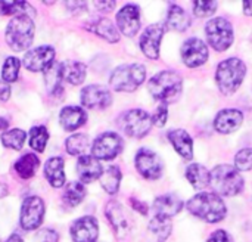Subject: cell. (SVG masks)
Instances as JSON below:
<instances>
[{
    "label": "cell",
    "instance_id": "cell-1",
    "mask_svg": "<svg viewBox=\"0 0 252 242\" xmlns=\"http://www.w3.org/2000/svg\"><path fill=\"white\" fill-rule=\"evenodd\" d=\"M188 208L193 216L208 223H217L226 216V206L223 200L213 192H201L195 195L189 200Z\"/></svg>",
    "mask_w": 252,
    "mask_h": 242
},
{
    "label": "cell",
    "instance_id": "cell-2",
    "mask_svg": "<svg viewBox=\"0 0 252 242\" xmlns=\"http://www.w3.org/2000/svg\"><path fill=\"white\" fill-rule=\"evenodd\" d=\"M182 77L176 71H161L149 80L148 89L162 104L174 102L182 93Z\"/></svg>",
    "mask_w": 252,
    "mask_h": 242
},
{
    "label": "cell",
    "instance_id": "cell-3",
    "mask_svg": "<svg viewBox=\"0 0 252 242\" xmlns=\"http://www.w3.org/2000/svg\"><path fill=\"white\" fill-rule=\"evenodd\" d=\"M245 74H247L245 64L238 58H230L220 62V65L217 67L216 81L219 89L224 95H232L242 84Z\"/></svg>",
    "mask_w": 252,
    "mask_h": 242
},
{
    "label": "cell",
    "instance_id": "cell-4",
    "mask_svg": "<svg viewBox=\"0 0 252 242\" xmlns=\"http://www.w3.org/2000/svg\"><path fill=\"white\" fill-rule=\"evenodd\" d=\"M34 38V21L28 15L13 16L6 28V41L15 52L27 50Z\"/></svg>",
    "mask_w": 252,
    "mask_h": 242
},
{
    "label": "cell",
    "instance_id": "cell-5",
    "mask_svg": "<svg viewBox=\"0 0 252 242\" xmlns=\"http://www.w3.org/2000/svg\"><path fill=\"white\" fill-rule=\"evenodd\" d=\"M211 185L217 195L223 197H235L244 191V179L241 173L227 164L217 166L211 172Z\"/></svg>",
    "mask_w": 252,
    "mask_h": 242
},
{
    "label": "cell",
    "instance_id": "cell-6",
    "mask_svg": "<svg viewBox=\"0 0 252 242\" xmlns=\"http://www.w3.org/2000/svg\"><path fill=\"white\" fill-rule=\"evenodd\" d=\"M146 77V68L142 64H127L118 67L109 78V84L117 92L136 90Z\"/></svg>",
    "mask_w": 252,
    "mask_h": 242
},
{
    "label": "cell",
    "instance_id": "cell-7",
    "mask_svg": "<svg viewBox=\"0 0 252 242\" xmlns=\"http://www.w3.org/2000/svg\"><path fill=\"white\" fill-rule=\"evenodd\" d=\"M205 35L208 43L219 52L227 50L233 43L232 24L224 18H214L208 21L205 27Z\"/></svg>",
    "mask_w": 252,
    "mask_h": 242
},
{
    "label": "cell",
    "instance_id": "cell-8",
    "mask_svg": "<svg viewBox=\"0 0 252 242\" xmlns=\"http://www.w3.org/2000/svg\"><path fill=\"white\" fill-rule=\"evenodd\" d=\"M120 129L130 138H143L152 127V118L143 109H130L120 117Z\"/></svg>",
    "mask_w": 252,
    "mask_h": 242
},
{
    "label": "cell",
    "instance_id": "cell-9",
    "mask_svg": "<svg viewBox=\"0 0 252 242\" xmlns=\"http://www.w3.org/2000/svg\"><path fill=\"white\" fill-rule=\"evenodd\" d=\"M44 203L38 197H27L21 207V226L25 231H35L44 219Z\"/></svg>",
    "mask_w": 252,
    "mask_h": 242
},
{
    "label": "cell",
    "instance_id": "cell-10",
    "mask_svg": "<svg viewBox=\"0 0 252 242\" xmlns=\"http://www.w3.org/2000/svg\"><path fill=\"white\" fill-rule=\"evenodd\" d=\"M123 149V139L120 135L106 132L102 133L92 145V154L96 160H112Z\"/></svg>",
    "mask_w": 252,
    "mask_h": 242
},
{
    "label": "cell",
    "instance_id": "cell-11",
    "mask_svg": "<svg viewBox=\"0 0 252 242\" xmlns=\"http://www.w3.org/2000/svg\"><path fill=\"white\" fill-rule=\"evenodd\" d=\"M136 169L148 180H157L162 176L164 163L155 152L149 149H140L136 155Z\"/></svg>",
    "mask_w": 252,
    "mask_h": 242
},
{
    "label": "cell",
    "instance_id": "cell-12",
    "mask_svg": "<svg viewBox=\"0 0 252 242\" xmlns=\"http://www.w3.org/2000/svg\"><path fill=\"white\" fill-rule=\"evenodd\" d=\"M182 59L189 68L201 67L208 59V47L201 38H188L182 46Z\"/></svg>",
    "mask_w": 252,
    "mask_h": 242
},
{
    "label": "cell",
    "instance_id": "cell-13",
    "mask_svg": "<svg viewBox=\"0 0 252 242\" xmlns=\"http://www.w3.org/2000/svg\"><path fill=\"white\" fill-rule=\"evenodd\" d=\"M81 104L89 109H105L111 105L112 96L111 92L100 84L86 86L81 90Z\"/></svg>",
    "mask_w": 252,
    "mask_h": 242
},
{
    "label": "cell",
    "instance_id": "cell-14",
    "mask_svg": "<svg viewBox=\"0 0 252 242\" xmlns=\"http://www.w3.org/2000/svg\"><path fill=\"white\" fill-rule=\"evenodd\" d=\"M55 59V49L52 46H40L25 53L24 65L30 71H46Z\"/></svg>",
    "mask_w": 252,
    "mask_h": 242
},
{
    "label": "cell",
    "instance_id": "cell-15",
    "mask_svg": "<svg viewBox=\"0 0 252 242\" xmlns=\"http://www.w3.org/2000/svg\"><path fill=\"white\" fill-rule=\"evenodd\" d=\"M105 214L118 238H124L130 232V219L120 203L109 201L105 207Z\"/></svg>",
    "mask_w": 252,
    "mask_h": 242
},
{
    "label": "cell",
    "instance_id": "cell-16",
    "mask_svg": "<svg viewBox=\"0 0 252 242\" xmlns=\"http://www.w3.org/2000/svg\"><path fill=\"white\" fill-rule=\"evenodd\" d=\"M162 35H164V27L161 24H152L143 31L140 37V49L148 58L157 59L159 56Z\"/></svg>",
    "mask_w": 252,
    "mask_h": 242
},
{
    "label": "cell",
    "instance_id": "cell-17",
    "mask_svg": "<svg viewBox=\"0 0 252 242\" xmlns=\"http://www.w3.org/2000/svg\"><path fill=\"white\" fill-rule=\"evenodd\" d=\"M99 235L97 220L92 216H84L71 226V237L74 242H96Z\"/></svg>",
    "mask_w": 252,
    "mask_h": 242
},
{
    "label": "cell",
    "instance_id": "cell-18",
    "mask_svg": "<svg viewBox=\"0 0 252 242\" xmlns=\"http://www.w3.org/2000/svg\"><path fill=\"white\" fill-rule=\"evenodd\" d=\"M117 24L120 31L127 35L133 37L137 34L140 28V10L136 4H126L117 15Z\"/></svg>",
    "mask_w": 252,
    "mask_h": 242
},
{
    "label": "cell",
    "instance_id": "cell-19",
    "mask_svg": "<svg viewBox=\"0 0 252 242\" xmlns=\"http://www.w3.org/2000/svg\"><path fill=\"white\" fill-rule=\"evenodd\" d=\"M244 121V115L238 109H223L217 114L214 120V127L219 133L227 135L241 127Z\"/></svg>",
    "mask_w": 252,
    "mask_h": 242
},
{
    "label": "cell",
    "instance_id": "cell-20",
    "mask_svg": "<svg viewBox=\"0 0 252 242\" xmlns=\"http://www.w3.org/2000/svg\"><path fill=\"white\" fill-rule=\"evenodd\" d=\"M77 173L84 183H90L96 179H100L103 169L100 166V161L96 160L92 155H83L78 158L77 163Z\"/></svg>",
    "mask_w": 252,
    "mask_h": 242
},
{
    "label": "cell",
    "instance_id": "cell-21",
    "mask_svg": "<svg viewBox=\"0 0 252 242\" xmlns=\"http://www.w3.org/2000/svg\"><path fill=\"white\" fill-rule=\"evenodd\" d=\"M183 208V203L177 195L168 194V195H162L158 197L154 203V210H155V216L159 217H165L170 219L173 216H177Z\"/></svg>",
    "mask_w": 252,
    "mask_h": 242
},
{
    "label": "cell",
    "instance_id": "cell-22",
    "mask_svg": "<svg viewBox=\"0 0 252 242\" xmlns=\"http://www.w3.org/2000/svg\"><path fill=\"white\" fill-rule=\"evenodd\" d=\"M59 121L66 132H74L87 121V114L80 106H65L59 114Z\"/></svg>",
    "mask_w": 252,
    "mask_h": 242
},
{
    "label": "cell",
    "instance_id": "cell-23",
    "mask_svg": "<svg viewBox=\"0 0 252 242\" xmlns=\"http://www.w3.org/2000/svg\"><path fill=\"white\" fill-rule=\"evenodd\" d=\"M168 139L180 157H183L185 160H192L193 142H192V138L189 136V133L186 130H182V129L171 130V132H168Z\"/></svg>",
    "mask_w": 252,
    "mask_h": 242
},
{
    "label": "cell",
    "instance_id": "cell-24",
    "mask_svg": "<svg viewBox=\"0 0 252 242\" xmlns=\"http://www.w3.org/2000/svg\"><path fill=\"white\" fill-rule=\"evenodd\" d=\"M44 176L53 188H62L65 185L63 160L61 157H53L47 160L44 166Z\"/></svg>",
    "mask_w": 252,
    "mask_h": 242
},
{
    "label": "cell",
    "instance_id": "cell-25",
    "mask_svg": "<svg viewBox=\"0 0 252 242\" xmlns=\"http://www.w3.org/2000/svg\"><path fill=\"white\" fill-rule=\"evenodd\" d=\"M62 68V77L65 81H68L72 86H78L86 78V65L77 61H65L61 64Z\"/></svg>",
    "mask_w": 252,
    "mask_h": 242
},
{
    "label": "cell",
    "instance_id": "cell-26",
    "mask_svg": "<svg viewBox=\"0 0 252 242\" xmlns=\"http://www.w3.org/2000/svg\"><path fill=\"white\" fill-rule=\"evenodd\" d=\"M190 15L177 4H171L167 15V25L174 31H186L190 27Z\"/></svg>",
    "mask_w": 252,
    "mask_h": 242
},
{
    "label": "cell",
    "instance_id": "cell-27",
    "mask_svg": "<svg viewBox=\"0 0 252 242\" xmlns=\"http://www.w3.org/2000/svg\"><path fill=\"white\" fill-rule=\"evenodd\" d=\"M89 30H92L99 37L105 38L106 41L117 43L120 40V34H118L117 28L114 27L112 21H109L108 18H99V19L93 21V24L89 25Z\"/></svg>",
    "mask_w": 252,
    "mask_h": 242
},
{
    "label": "cell",
    "instance_id": "cell-28",
    "mask_svg": "<svg viewBox=\"0 0 252 242\" xmlns=\"http://www.w3.org/2000/svg\"><path fill=\"white\" fill-rule=\"evenodd\" d=\"M186 177L189 183L196 189H204L211 185V173L201 164H192L186 170Z\"/></svg>",
    "mask_w": 252,
    "mask_h": 242
},
{
    "label": "cell",
    "instance_id": "cell-29",
    "mask_svg": "<svg viewBox=\"0 0 252 242\" xmlns=\"http://www.w3.org/2000/svg\"><path fill=\"white\" fill-rule=\"evenodd\" d=\"M40 166V160L37 155L34 154H25L24 157H21L16 163H15V172L22 177V179H31L37 169Z\"/></svg>",
    "mask_w": 252,
    "mask_h": 242
},
{
    "label": "cell",
    "instance_id": "cell-30",
    "mask_svg": "<svg viewBox=\"0 0 252 242\" xmlns=\"http://www.w3.org/2000/svg\"><path fill=\"white\" fill-rule=\"evenodd\" d=\"M62 80H63V77H62L61 64L53 62V64L44 71V81H46L47 90H49L52 95L62 93Z\"/></svg>",
    "mask_w": 252,
    "mask_h": 242
},
{
    "label": "cell",
    "instance_id": "cell-31",
    "mask_svg": "<svg viewBox=\"0 0 252 242\" xmlns=\"http://www.w3.org/2000/svg\"><path fill=\"white\" fill-rule=\"evenodd\" d=\"M120 183H121V172L117 166L108 167L100 176V185L109 195H114L118 192Z\"/></svg>",
    "mask_w": 252,
    "mask_h": 242
},
{
    "label": "cell",
    "instance_id": "cell-32",
    "mask_svg": "<svg viewBox=\"0 0 252 242\" xmlns=\"http://www.w3.org/2000/svg\"><path fill=\"white\" fill-rule=\"evenodd\" d=\"M86 197V188L81 182H71L63 191V203L69 207L78 206Z\"/></svg>",
    "mask_w": 252,
    "mask_h": 242
},
{
    "label": "cell",
    "instance_id": "cell-33",
    "mask_svg": "<svg viewBox=\"0 0 252 242\" xmlns=\"http://www.w3.org/2000/svg\"><path fill=\"white\" fill-rule=\"evenodd\" d=\"M25 139H27V133H25L24 130H19V129L7 130V132H4V133L0 136L1 143H3L6 148L16 149V151L22 149Z\"/></svg>",
    "mask_w": 252,
    "mask_h": 242
},
{
    "label": "cell",
    "instance_id": "cell-34",
    "mask_svg": "<svg viewBox=\"0 0 252 242\" xmlns=\"http://www.w3.org/2000/svg\"><path fill=\"white\" fill-rule=\"evenodd\" d=\"M149 228H151V232L155 235L157 241L159 242L165 241L171 234V222H170V219H165V217L155 216L154 220L151 222Z\"/></svg>",
    "mask_w": 252,
    "mask_h": 242
},
{
    "label": "cell",
    "instance_id": "cell-35",
    "mask_svg": "<svg viewBox=\"0 0 252 242\" xmlns=\"http://www.w3.org/2000/svg\"><path fill=\"white\" fill-rule=\"evenodd\" d=\"M49 140V132L44 126H35L30 132V145L34 151L43 152Z\"/></svg>",
    "mask_w": 252,
    "mask_h": 242
},
{
    "label": "cell",
    "instance_id": "cell-36",
    "mask_svg": "<svg viewBox=\"0 0 252 242\" xmlns=\"http://www.w3.org/2000/svg\"><path fill=\"white\" fill-rule=\"evenodd\" d=\"M66 151L71 155H81L86 152V149L89 148V138L87 135H72L66 139Z\"/></svg>",
    "mask_w": 252,
    "mask_h": 242
},
{
    "label": "cell",
    "instance_id": "cell-37",
    "mask_svg": "<svg viewBox=\"0 0 252 242\" xmlns=\"http://www.w3.org/2000/svg\"><path fill=\"white\" fill-rule=\"evenodd\" d=\"M19 68H21V61L18 58H7L4 61V65H3V69H1V78L6 81V83H12L18 78V72H19Z\"/></svg>",
    "mask_w": 252,
    "mask_h": 242
},
{
    "label": "cell",
    "instance_id": "cell-38",
    "mask_svg": "<svg viewBox=\"0 0 252 242\" xmlns=\"http://www.w3.org/2000/svg\"><path fill=\"white\" fill-rule=\"evenodd\" d=\"M30 7L27 1H0V12L3 15H27L25 10Z\"/></svg>",
    "mask_w": 252,
    "mask_h": 242
},
{
    "label": "cell",
    "instance_id": "cell-39",
    "mask_svg": "<svg viewBox=\"0 0 252 242\" xmlns=\"http://www.w3.org/2000/svg\"><path fill=\"white\" fill-rule=\"evenodd\" d=\"M216 10H217V1H214V0H210V1L195 0L193 1V13L199 18L211 16Z\"/></svg>",
    "mask_w": 252,
    "mask_h": 242
},
{
    "label": "cell",
    "instance_id": "cell-40",
    "mask_svg": "<svg viewBox=\"0 0 252 242\" xmlns=\"http://www.w3.org/2000/svg\"><path fill=\"white\" fill-rule=\"evenodd\" d=\"M235 164H236V170L239 173L252 170V148L239 151L235 157Z\"/></svg>",
    "mask_w": 252,
    "mask_h": 242
},
{
    "label": "cell",
    "instance_id": "cell-41",
    "mask_svg": "<svg viewBox=\"0 0 252 242\" xmlns=\"http://www.w3.org/2000/svg\"><path fill=\"white\" fill-rule=\"evenodd\" d=\"M167 118H168L167 104H161V105L157 108V111H155V114H154V117H152V124H155V126H158V127H164L165 123H167Z\"/></svg>",
    "mask_w": 252,
    "mask_h": 242
},
{
    "label": "cell",
    "instance_id": "cell-42",
    "mask_svg": "<svg viewBox=\"0 0 252 242\" xmlns=\"http://www.w3.org/2000/svg\"><path fill=\"white\" fill-rule=\"evenodd\" d=\"M59 237L52 229H43L37 234V242H58Z\"/></svg>",
    "mask_w": 252,
    "mask_h": 242
},
{
    "label": "cell",
    "instance_id": "cell-43",
    "mask_svg": "<svg viewBox=\"0 0 252 242\" xmlns=\"http://www.w3.org/2000/svg\"><path fill=\"white\" fill-rule=\"evenodd\" d=\"M208 242H233L232 237L226 232V231H216L211 234V237L208 238Z\"/></svg>",
    "mask_w": 252,
    "mask_h": 242
},
{
    "label": "cell",
    "instance_id": "cell-44",
    "mask_svg": "<svg viewBox=\"0 0 252 242\" xmlns=\"http://www.w3.org/2000/svg\"><path fill=\"white\" fill-rule=\"evenodd\" d=\"M115 3L117 1H94V6L99 9V10H103V12H109L115 7Z\"/></svg>",
    "mask_w": 252,
    "mask_h": 242
},
{
    "label": "cell",
    "instance_id": "cell-45",
    "mask_svg": "<svg viewBox=\"0 0 252 242\" xmlns=\"http://www.w3.org/2000/svg\"><path fill=\"white\" fill-rule=\"evenodd\" d=\"M131 206H133V208L137 210L140 214H146V213H148L146 204H143V203H140V201H137V200H131Z\"/></svg>",
    "mask_w": 252,
    "mask_h": 242
},
{
    "label": "cell",
    "instance_id": "cell-46",
    "mask_svg": "<svg viewBox=\"0 0 252 242\" xmlns=\"http://www.w3.org/2000/svg\"><path fill=\"white\" fill-rule=\"evenodd\" d=\"M9 96H10V87L4 83H0V99L7 101Z\"/></svg>",
    "mask_w": 252,
    "mask_h": 242
},
{
    "label": "cell",
    "instance_id": "cell-47",
    "mask_svg": "<svg viewBox=\"0 0 252 242\" xmlns=\"http://www.w3.org/2000/svg\"><path fill=\"white\" fill-rule=\"evenodd\" d=\"M69 9H84L86 1H65Z\"/></svg>",
    "mask_w": 252,
    "mask_h": 242
},
{
    "label": "cell",
    "instance_id": "cell-48",
    "mask_svg": "<svg viewBox=\"0 0 252 242\" xmlns=\"http://www.w3.org/2000/svg\"><path fill=\"white\" fill-rule=\"evenodd\" d=\"M244 12H245V15H252V1L250 0H245L244 1Z\"/></svg>",
    "mask_w": 252,
    "mask_h": 242
},
{
    "label": "cell",
    "instance_id": "cell-49",
    "mask_svg": "<svg viewBox=\"0 0 252 242\" xmlns=\"http://www.w3.org/2000/svg\"><path fill=\"white\" fill-rule=\"evenodd\" d=\"M4 242H24V241H22V238H21L19 235L13 234V235H10V237H9V238H7Z\"/></svg>",
    "mask_w": 252,
    "mask_h": 242
},
{
    "label": "cell",
    "instance_id": "cell-50",
    "mask_svg": "<svg viewBox=\"0 0 252 242\" xmlns=\"http://www.w3.org/2000/svg\"><path fill=\"white\" fill-rule=\"evenodd\" d=\"M7 124H9V123H7V120H6V118H0V130H1V129H6V127H7Z\"/></svg>",
    "mask_w": 252,
    "mask_h": 242
}]
</instances>
